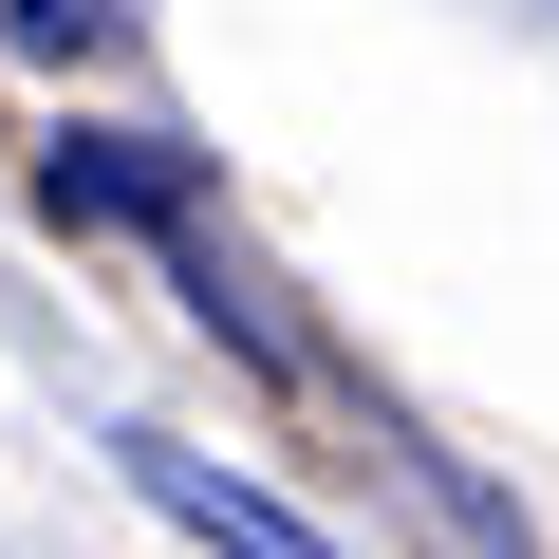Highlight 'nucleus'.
I'll use <instances>...</instances> for the list:
<instances>
[{
    "instance_id": "nucleus-1",
    "label": "nucleus",
    "mask_w": 559,
    "mask_h": 559,
    "mask_svg": "<svg viewBox=\"0 0 559 559\" xmlns=\"http://www.w3.org/2000/svg\"><path fill=\"white\" fill-rule=\"evenodd\" d=\"M131 485H150V503H168V522H187L205 559H336V540H318L299 503H261L242 466H205V448H168V429H131Z\"/></svg>"
},
{
    "instance_id": "nucleus-2",
    "label": "nucleus",
    "mask_w": 559,
    "mask_h": 559,
    "mask_svg": "<svg viewBox=\"0 0 559 559\" xmlns=\"http://www.w3.org/2000/svg\"><path fill=\"white\" fill-rule=\"evenodd\" d=\"M38 187H57V224H187L205 205V168L187 150H131V131H57Z\"/></svg>"
},
{
    "instance_id": "nucleus-3",
    "label": "nucleus",
    "mask_w": 559,
    "mask_h": 559,
    "mask_svg": "<svg viewBox=\"0 0 559 559\" xmlns=\"http://www.w3.org/2000/svg\"><path fill=\"white\" fill-rule=\"evenodd\" d=\"M0 20H20V57H94V38H112V0H0Z\"/></svg>"
}]
</instances>
